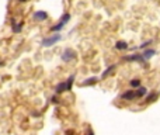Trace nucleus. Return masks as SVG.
<instances>
[{"label": "nucleus", "mask_w": 160, "mask_h": 135, "mask_svg": "<svg viewBox=\"0 0 160 135\" xmlns=\"http://www.w3.org/2000/svg\"><path fill=\"white\" fill-rule=\"evenodd\" d=\"M129 86H131V89H138L142 86V80L139 79V78H134V79L129 80Z\"/></svg>", "instance_id": "15"}, {"label": "nucleus", "mask_w": 160, "mask_h": 135, "mask_svg": "<svg viewBox=\"0 0 160 135\" xmlns=\"http://www.w3.org/2000/svg\"><path fill=\"white\" fill-rule=\"evenodd\" d=\"M76 58H77V54H76V51H74V49H72V48H66L63 52H62V55H61L62 62H66V64H70V62H73Z\"/></svg>", "instance_id": "3"}, {"label": "nucleus", "mask_w": 160, "mask_h": 135, "mask_svg": "<svg viewBox=\"0 0 160 135\" xmlns=\"http://www.w3.org/2000/svg\"><path fill=\"white\" fill-rule=\"evenodd\" d=\"M69 20H70V13H65V14H62V17L59 18V21H58L55 25H52V27H51V31H52V32L62 31L65 27H66V24L69 23Z\"/></svg>", "instance_id": "2"}, {"label": "nucleus", "mask_w": 160, "mask_h": 135, "mask_svg": "<svg viewBox=\"0 0 160 135\" xmlns=\"http://www.w3.org/2000/svg\"><path fill=\"white\" fill-rule=\"evenodd\" d=\"M74 78L76 75H70L67 79H66V86H67V92H72V87H73V83H74Z\"/></svg>", "instance_id": "16"}, {"label": "nucleus", "mask_w": 160, "mask_h": 135, "mask_svg": "<svg viewBox=\"0 0 160 135\" xmlns=\"http://www.w3.org/2000/svg\"><path fill=\"white\" fill-rule=\"evenodd\" d=\"M11 31L14 32V34H20V32L23 31V28H24V21L21 20V21H16V20H11Z\"/></svg>", "instance_id": "5"}, {"label": "nucleus", "mask_w": 160, "mask_h": 135, "mask_svg": "<svg viewBox=\"0 0 160 135\" xmlns=\"http://www.w3.org/2000/svg\"><path fill=\"white\" fill-rule=\"evenodd\" d=\"M115 69H117V65H110L107 69H105L103 73H101V76H100V80H104V79H107L110 75H112L114 72H115Z\"/></svg>", "instance_id": "9"}, {"label": "nucleus", "mask_w": 160, "mask_h": 135, "mask_svg": "<svg viewBox=\"0 0 160 135\" xmlns=\"http://www.w3.org/2000/svg\"><path fill=\"white\" fill-rule=\"evenodd\" d=\"M3 65H4V62H0V66H3Z\"/></svg>", "instance_id": "22"}, {"label": "nucleus", "mask_w": 160, "mask_h": 135, "mask_svg": "<svg viewBox=\"0 0 160 135\" xmlns=\"http://www.w3.org/2000/svg\"><path fill=\"white\" fill-rule=\"evenodd\" d=\"M157 99H159V93H157V92H154V90H152L150 93H147V94H146L145 103H153V101H156Z\"/></svg>", "instance_id": "10"}, {"label": "nucleus", "mask_w": 160, "mask_h": 135, "mask_svg": "<svg viewBox=\"0 0 160 135\" xmlns=\"http://www.w3.org/2000/svg\"><path fill=\"white\" fill-rule=\"evenodd\" d=\"M142 55H143V58L146 61H149L150 58H153V56L156 55V49H153V48H146V49H143Z\"/></svg>", "instance_id": "11"}, {"label": "nucleus", "mask_w": 160, "mask_h": 135, "mask_svg": "<svg viewBox=\"0 0 160 135\" xmlns=\"http://www.w3.org/2000/svg\"><path fill=\"white\" fill-rule=\"evenodd\" d=\"M55 94H62V93H65V92H67V86H66V80H63V82H59L58 85L55 86Z\"/></svg>", "instance_id": "8"}, {"label": "nucleus", "mask_w": 160, "mask_h": 135, "mask_svg": "<svg viewBox=\"0 0 160 135\" xmlns=\"http://www.w3.org/2000/svg\"><path fill=\"white\" fill-rule=\"evenodd\" d=\"M47 18H48V13L44 11V10H38V11H35L32 14V20L34 21H45Z\"/></svg>", "instance_id": "7"}, {"label": "nucleus", "mask_w": 160, "mask_h": 135, "mask_svg": "<svg viewBox=\"0 0 160 135\" xmlns=\"http://www.w3.org/2000/svg\"><path fill=\"white\" fill-rule=\"evenodd\" d=\"M61 40H62V35H61L59 32H55V34H52V35H49V37H45L44 40L41 41V47L51 48V47H54V45H56Z\"/></svg>", "instance_id": "1"}, {"label": "nucleus", "mask_w": 160, "mask_h": 135, "mask_svg": "<svg viewBox=\"0 0 160 135\" xmlns=\"http://www.w3.org/2000/svg\"><path fill=\"white\" fill-rule=\"evenodd\" d=\"M86 135H94L93 129H91V128H88V129H87V134H86Z\"/></svg>", "instance_id": "20"}, {"label": "nucleus", "mask_w": 160, "mask_h": 135, "mask_svg": "<svg viewBox=\"0 0 160 135\" xmlns=\"http://www.w3.org/2000/svg\"><path fill=\"white\" fill-rule=\"evenodd\" d=\"M31 115H32V117H41V114H40V113H37V111L31 113Z\"/></svg>", "instance_id": "19"}, {"label": "nucleus", "mask_w": 160, "mask_h": 135, "mask_svg": "<svg viewBox=\"0 0 160 135\" xmlns=\"http://www.w3.org/2000/svg\"><path fill=\"white\" fill-rule=\"evenodd\" d=\"M121 99H122V100H125V101H134V100H136L135 90H134V89L125 90V92L121 94Z\"/></svg>", "instance_id": "6"}, {"label": "nucleus", "mask_w": 160, "mask_h": 135, "mask_svg": "<svg viewBox=\"0 0 160 135\" xmlns=\"http://www.w3.org/2000/svg\"><path fill=\"white\" fill-rule=\"evenodd\" d=\"M51 101H52L54 104H58V103H59V100H58V94L52 96V97H51Z\"/></svg>", "instance_id": "18"}, {"label": "nucleus", "mask_w": 160, "mask_h": 135, "mask_svg": "<svg viewBox=\"0 0 160 135\" xmlns=\"http://www.w3.org/2000/svg\"><path fill=\"white\" fill-rule=\"evenodd\" d=\"M135 94H136V99H142V97H145L147 94V89L145 86H141V87L135 89Z\"/></svg>", "instance_id": "13"}, {"label": "nucleus", "mask_w": 160, "mask_h": 135, "mask_svg": "<svg viewBox=\"0 0 160 135\" xmlns=\"http://www.w3.org/2000/svg\"><path fill=\"white\" fill-rule=\"evenodd\" d=\"M124 61H128V62H139V64H146V59L143 58L142 54H132V55H127V56H124Z\"/></svg>", "instance_id": "4"}, {"label": "nucleus", "mask_w": 160, "mask_h": 135, "mask_svg": "<svg viewBox=\"0 0 160 135\" xmlns=\"http://www.w3.org/2000/svg\"><path fill=\"white\" fill-rule=\"evenodd\" d=\"M17 1H18V3H27L28 0H17Z\"/></svg>", "instance_id": "21"}, {"label": "nucleus", "mask_w": 160, "mask_h": 135, "mask_svg": "<svg viewBox=\"0 0 160 135\" xmlns=\"http://www.w3.org/2000/svg\"><path fill=\"white\" fill-rule=\"evenodd\" d=\"M98 80H100V78L91 76V78H87L86 80H83V82H81V86H93V85H96Z\"/></svg>", "instance_id": "12"}, {"label": "nucleus", "mask_w": 160, "mask_h": 135, "mask_svg": "<svg viewBox=\"0 0 160 135\" xmlns=\"http://www.w3.org/2000/svg\"><path fill=\"white\" fill-rule=\"evenodd\" d=\"M152 42H153V40H147V41H145L143 44H141V45H139V49H146V48L149 47L150 44H152Z\"/></svg>", "instance_id": "17"}, {"label": "nucleus", "mask_w": 160, "mask_h": 135, "mask_svg": "<svg viewBox=\"0 0 160 135\" xmlns=\"http://www.w3.org/2000/svg\"><path fill=\"white\" fill-rule=\"evenodd\" d=\"M129 48L128 42H125V41H117L115 42V49L117 51H127Z\"/></svg>", "instance_id": "14"}]
</instances>
